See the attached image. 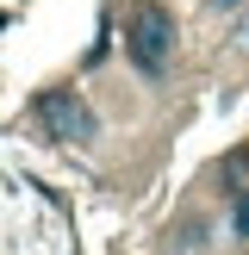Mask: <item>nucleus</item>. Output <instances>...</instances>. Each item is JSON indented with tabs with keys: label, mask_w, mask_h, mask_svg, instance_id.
Masks as SVG:
<instances>
[{
	"label": "nucleus",
	"mask_w": 249,
	"mask_h": 255,
	"mask_svg": "<svg viewBox=\"0 0 249 255\" xmlns=\"http://www.w3.org/2000/svg\"><path fill=\"white\" fill-rule=\"evenodd\" d=\"M124 56H131L149 81H162L168 62H174V12L156 6V0H137V6L124 12Z\"/></svg>",
	"instance_id": "f257e3e1"
},
{
	"label": "nucleus",
	"mask_w": 249,
	"mask_h": 255,
	"mask_svg": "<svg viewBox=\"0 0 249 255\" xmlns=\"http://www.w3.org/2000/svg\"><path fill=\"white\" fill-rule=\"evenodd\" d=\"M231 231L249 237V193H237V212H231Z\"/></svg>",
	"instance_id": "7ed1b4c3"
},
{
	"label": "nucleus",
	"mask_w": 249,
	"mask_h": 255,
	"mask_svg": "<svg viewBox=\"0 0 249 255\" xmlns=\"http://www.w3.org/2000/svg\"><path fill=\"white\" fill-rule=\"evenodd\" d=\"M206 6H212V12H243L249 0H206Z\"/></svg>",
	"instance_id": "20e7f679"
},
{
	"label": "nucleus",
	"mask_w": 249,
	"mask_h": 255,
	"mask_svg": "<svg viewBox=\"0 0 249 255\" xmlns=\"http://www.w3.org/2000/svg\"><path fill=\"white\" fill-rule=\"evenodd\" d=\"M37 125H44V137H56V143H75V149H87V143L100 137L94 106H87L75 87H44V94H37Z\"/></svg>",
	"instance_id": "f03ea898"
},
{
	"label": "nucleus",
	"mask_w": 249,
	"mask_h": 255,
	"mask_svg": "<svg viewBox=\"0 0 249 255\" xmlns=\"http://www.w3.org/2000/svg\"><path fill=\"white\" fill-rule=\"evenodd\" d=\"M237 50H243V56H249V19L237 25Z\"/></svg>",
	"instance_id": "39448f33"
}]
</instances>
